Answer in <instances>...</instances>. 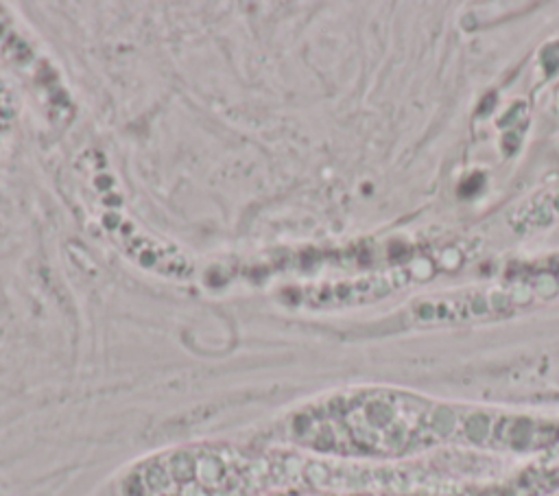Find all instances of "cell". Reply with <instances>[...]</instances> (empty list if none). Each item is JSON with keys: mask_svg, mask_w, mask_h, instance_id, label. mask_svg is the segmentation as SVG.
<instances>
[{"mask_svg": "<svg viewBox=\"0 0 559 496\" xmlns=\"http://www.w3.org/2000/svg\"><path fill=\"white\" fill-rule=\"evenodd\" d=\"M559 286L557 277L539 282L515 280L511 286L474 288L456 295L428 297L413 306V319L421 323H465L511 315L524 306H531L542 293H555Z\"/></svg>", "mask_w": 559, "mask_h": 496, "instance_id": "7a4b0ae2", "label": "cell"}, {"mask_svg": "<svg viewBox=\"0 0 559 496\" xmlns=\"http://www.w3.org/2000/svg\"><path fill=\"white\" fill-rule=\"evenodd\" d=\"M548 496H559V492H552V494H548Z\"/></svg>", "mask_w": 559, "mask_h": 496, "instance_id": "277c9868", "label": "cell"}, {"mask_svg": "<svg viewBox=\"0 0 559 496\" xmlns=\"http://www.w3.org/2000/svg\"><path fill=\"white\" fill-rule=\"evenodd\" d=\"M559 219V184L546 188L544 192L535 194L513 214V227L520 232H528L542 225H550Z\"/></svg>", "mask_w": 559, "mask_h": 496, "instance_id": "3957f363", "label": "cell"}, {"mask_svg": "<svg viewBox=\"0 0 559 496\" xmlns=\"http://www.w3.org/2000/svg\"><path fill=\"white\" fill-rule=\"evenodd\" d=\"M469 411L406 389L360 387L306 404L288 428L293 441L317 452L389 461L465 444Z\"/></svg>", "mask_w": 559, "mask_h": 496, "instance_id": "6da1fadb", "label": "cell"}]
</instances>
